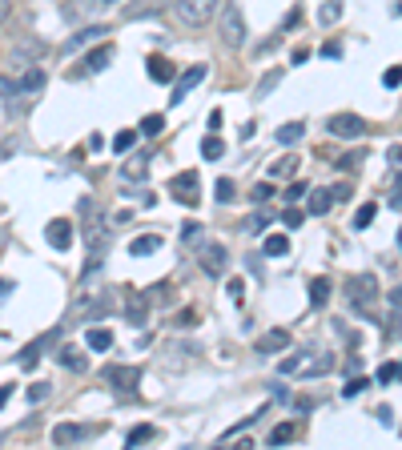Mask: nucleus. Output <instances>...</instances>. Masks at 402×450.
Returning <instances> with one entry per match:
<instances>
[{"label": "nucleus", "instance_id": "obj_1", "mask_svg": "<svg viewBox=\"0 0 402 450\" xmlns=\"http://www.w3.org/2000/svg\"><path fill=\"white\" fill-rule=\"evenodd\" d=\"M334 366V354L330 350H298V354L282 358V370L285 378H318V374H326Z\"/></svg>", "mask_w": 402, "mask_h": 450}, {"label": "nucleus", "instance_id": "obj_2", "mask_svg": "<svg viewBox=\"0 0 402 450\" xmlns=\"http://www.w3.org/2000/svg\"><path fill=\"white\" fill-rule=\"evenodd\" d=\"M173 12L185 28H201V24L213 21L217 12V0H173Z\"/></svg>", "mask_w": 402, "mask_h": 450}, {"label": "nucleus", "instance_id": "obj_3", "mask_svg": "<svg viewBox=\"0 0 402 450\" xmlns=\"http://www.w3.org/2000/svg\"><path fill=\"white\" fill-rule=\"evenodd\" d=\"M217 37L225 48H241L245 45V21H241V8L237 4H225L221 21H217Z\"/></svg>", "mask_w": 402, "mask_h": 450}, {"label": "nucleus", "instance_id": "obj_4", "mask_svg": "<svg viewBox=\"0 0 402 450\" xmlns=\"http://www.w3.org/2000/svg\"><path fill=\"white\" fill-rule=\"evenodd\" d=\"M101 430H105L101 422H61V427H52V442L57 447H77V442L101 434Z\"/></svg>", "mask_w": 402, "mask_h": 450}, {"label": "nucleus", "instance_id": "obj_5", "mask_svg": "<svg viewBox=\"0 0 402 450\" xmlns=\"http://www.w3.org/2000/svg\"><path fill=\"white\" fill-rule=\"evenodd\" d=\"M346 294H350V306L370 309L374 302H379V282H374V274H358V278H350Z\"/></svg>", "mask_w": 402, "mask_h": 450}, {"label": "nucleus", "instance_id": "obj_6", "mask_svg": "<svg viewBox=\"0 0 402 450\" xmlns=\"http://www.w3.org/2000/svg\"><path fill=\"white\" fill-rule=\"evenodd\" d=\"M326 133L330 137H342V141H358L362 133H366V121L358 117V113H334L326 121Z\"/></svg>", "mask_w": 402, "mask_h": 450}, {"label": "nucleus", "instance_id": "obj_7", "mask_svg": "<svg viewBox=\"0 0 402 450\" xmlns=\"http://www.w3.org/2000/svg\"><path fill=\"white\" fill-rule=\"evenodd\" d=\"M201 181H197V173L185 169V173H177L173 181H169V193H173V201H181V205H197L201 201Z\"/></svg>", "mask_w": 402, "mask_h": 450}, {"label": "nucleus", "instance_id": "obj_8", "mask_svg": "<svg viewBox=\"0 0 402 450\" xmlns=\"http://www.w3.org/2000/svg\"><path fill=\"white\" fill-rule=\"evenodd\" d=\"M105 382L117 390V394H137V382H141V366H109Z\"/></svg>", "mask_w": 402, "mask_h": 450}, {"label": "nucleus", "instance_id": "obj_9", "mask_svg": "<svg viewBox=\"0 0 402 450\" xmlns=\"http://www.w3.org/2000/svg\"><path fill=\"white\" fill-rule=\"evenodd\" d=\"M225 261H230V254H225V245H217V241L201 245V254H197V265H201L210 278H225Z\"/></svg>", "mask_w": 402, "mask_h": 450}, {"label": "nucleus", "instance_id": "obj_10", "mask_svg": "<svg viewBox=\"0 0 402 450\" xmlns=\"http://www.w3.org/2000/svg\"><path fill=\"white\" fill-rule=\"evenodd\" d=\"M205 72H210L205 65H193V69L177 72V76H173V105H181V101H185V96H190L201 81H205Z\"/></svg>", "mask_w": 402, "mask_h": 450}, {"label": "nucleus", "instance_id": "obj_11", "mask_svg": "<svg viewBox=\"0 0 402 450\" xmlns=\"http://www.w3.org/2000/svg\"><path fill=\"white\" fill-rule=\"evenodd\" d=\"M72 237H77V234H72L69 217H57V221H48V225H45V241L52 245V249H61V254L72 245Z\"/></svg>", "mask_w": 402, "mask_h": 450}, {"label": "nucleus", "instance_id": "obj_12", "mask_svg": "<svg viewBox=\"0 0 402 450\" xmlns=\"http://www.w3.org/2000/svg\"><path fill=\"white\" fill-rule=\"evenodd\" d=\"M57 362H61L65 370H72V374H85V370H89V354H85L81 346H72V342L57 346Z\"/></svg>", "mask_w": 402, "mask_h": 450}, {"label": "nucleus", "instance_id": "obj_13", "mask_svg": "<svg viewBox=\"0 0 402 450\" xmlns=\"http://www.w3.org/2000/svg\"><path fill=\"white\" fill-rule=\"evenodd\" d=\"M282 350H290V330H282V326H274V330H265L258 338V354L274 358V354H282Z\"/></svg>", "mask_w": 402, "mask_h": 450}, {"label": "nucleus", "instance_id": "obj_14", "mask_svg": "<svg viewBox=\"0 0 402 450\" xmlns=\"http://www.w3.org/2000/svg\"><path fill=\"white\" fill-rule=\"evenodd\" d=\"M145 177H149V153H137V157H129V161L121 165V181H125V185H129V181L141 185Z\"/></svg>", "mask_w": 402, "mask_h": 450}, {"label": "nucleus", "instance_id": "obj_15", "mask_svg": "<svg viewBox=\"0 0 402 450\" xmlns=\"http://www.w3.org/2000/svg\"><path fill=\"white\" fill-rule=\"evenodd\" d=\"M145 72H149L153 81H161V85H169V81L177 76V65H173L169 57H157V52H153V57L145 61Z\"/></svg>", "mask_w": 402, "mask_h": 450}, {"label": "nucleus", "instance_id": "obj_16", "mask_svg": "<svg viewBox=\"0 0 402 450\" xmlns=\"http://www.w3.org/2000/svg\"><path fill=\"white\" fill-rule=\"evenodd\" d=\"M165 4L169 0H129V4H125V17H129V21H145V17H157Z\"/></svg>", "mask_w": 402, "mask_h": 450}, {"label": "nucleus", "instance_id": "obj_17", "mask_svg": "<svg viewBox=\"0 0 402 450\" xmlns=\"http://www.w3.org/2000/svg\"><path fill=\"white\" fill-rule=\"evenodd\" d=\"M105 37H109V24H85L77 37H69V45L65 48L72 52V48H85V45H93V41H105Z\"/></svg>", "mask_w": 402, "mask_h": 450}, {"label": "nucleus", "instance_id": "obj_18", "mask_svg": "<svg viewBox=\"0 0 402 450\" xmlns=\"http://www.w3.org/2000/svg\"><path fill=\"white\" fill-rule=\"evenodd\" d=\"M157 249H161V234H141V237L129 241V254H133V258H149V254H157Z\"/></svg>", "mask_w": 402, "mask_h": 450}, {"label": "nucleus", "instance_id": "obj_19", "mask_svg": "<svg viewBox=\"0 0 402 450\" xmlns=\"http://www.w3.org/2000/svg\"><path fill=\"white\" fill-rule=\"evenodd\" d=\"M109 61H113V45H101L85 57V69L81 72H101V69H109Z\"/></svg>", "mask_w": 402, "mask_h": 450}, {"label": "nucleus", "instance_id": "obj_20", "mask_svg": "<svg viewBox=\"0 0 402 450\" xmlns=\"http://www.w3.org/2000/svg\"><path fill=\"white\" fill-rule=\"evenodd\" d=\"M89 12H97V0H65V4H61V17H65V21H81V17H89Z\"/></svg>", "mask_w": 402, "mask_h": 450}, {"label": "nucleus", "instance_id": "obj_21", "mask_svg": "<svg viewBox=\"0 0 402 450\" xmlns=\"http://www.w3.org/2000/svg\"><path fill=\"white\" fill-rule=\"evenodd\" d=\"M52 338H57V334L48 330L45 338H41V342H28V346L21 350V358H17V362H21V366H37V362H41V350H45V346L52 342Z\"/></svg>", "mask_w": 402, "mask_h": 450}, {"label": "nucleus", "instance_id": "obj_22", "mask_svg": "<svg viewBox=\"0 0 402 450\" xmlns=\"http://www.w3.org/2000/svg\"><path fill=\"white\" fill-rule=\"evenodd\" d=\"M17 89H21L24 96L41 93V89H45V72H41V69H28V72L21 76V81H17Z\"/></svg>", "mask_w": 402, "mask_h": 450}, {"label": "nucleus", "instance_id": "obj_23", "mask_svg": "<svg viewBox=\"0 0 402 450\" xmlns=\"http://www.w3.org/2000/svg\"><path fill=\"white\" fill-rule=\"evenodd\" d=\"M261 254H265V258H285V254H290V237H285V234H270V237H265V245H261Z\"/></svg>", "mask_w": 402, "mask_h": 450}, {"label": "nucleus", "instance_id": "obj_24", "mask_svg": "<svg viewBox=\"0 0 402 450\" xmlns=\"http://www.w3.org/2000/svg\"><path fill=\"white\" fill-rule=\"evenodd\" d=\"M306 193H310V190H306ZM330 205H334L330 190H314V193H310V214H314V217L330 214Z\"/></svg>", "mask_w": 402, "mask_h": 450}, {"label": "nucleus", "instance_id": "obj_25", "mask_svg": "<svg viewBox=\"0 0 402 450\" xmlns=\"http://www.w3.org/2000/svg\"><path fill=\"white\" fill-rule=\"evenodd\" d=\"M330 298V278H310V306H326Z\"/></svg>", "mask_w": 402, "mask_h": 450}, {"label": "nucleus", "instance_id": "obj_26", "mask_svg": "<svg viewBox=\"0 0 402 450\" xmlns=\"http://www.w3.org/2000/svg\"><path fill=\"white\" fill-rule=\"evenodd\" d=\"M85 342H89V350H97V354H101V350H109V346H113V330H105V326H93Z\"/></svg>", "mask_w": 402, "mask_h": 450}, {"label": "nucleus", "instance_id": "obj_27", "mask_svg": "<svg viewBox=\"0 0 402 450\" xmlns=\"http://www.w3.org/2000/svg\"><path fill=\"white\" fill-rule=\"evenodd\" d=\"M294 434H298V427H294V422H278V427L270 430V438H265V447H282V442H290Z\"/></svg>", "mask_w": 402, "mask_h": 450}, {"label": "nucleus", "instance_id": "obj_28", "mask_svg": "<svg viewBox=\"0 0 402 450\" xmlns=\"http://www.w3.org/2000/svg\"><path fill=\"white\" fill-rule=\"evenodd\" d=\"M149 438H157V427L141 422V427H133L129 434H125V447H141V442H149Z\"/></svg>", "mask_w": 402, "mask_h": 450}, {"label": "nucleus", "instance_id": "obj_29", "mask_svg": "<svg viewBox=\"0 0 402 450\" xmlns=\"http://www.w3.org/2000/svg\"><path fill=\"white\" fill-rule=\"evenodd\" d=\"M302 133H306V125H302V121H290V125L278 129V141H282V145H298V141H302Z\"/></svg>", "mask_w": 402, "mask_h": 450}, {"label": "nucleus", "instance_id": "obj_30", "mask_svg": "<svg viewBox=\"0 0 402 450\" xmlns=\"http://www.w3.org/2000/svg\"><path fill=\"white\" fill-rule=\"evenodd\" d=\"M41 52H45V45H41V41H21V45H17V61L32 65V61H37Z\"/></svg>", "mask_w": 402, "mask_h": 450}, {"label": "nucleus", "instance_id": "obj_31", "mask_svg": "<svg viewBox=\"0 0 402 450\" xmlns=\"http://www.w3.org/2000/svg\"><path fill=\"white\" fill-rule=\"evenodd\" d=\"M374 214H379V205H374V201L358 205V214H354V229H370V221H374Z\"/></svg>", "mask_w": 402, "mask_h": 450}, {"label": "nucleus", "instance_id": "obj_32", "mask_svg": "<svg viewBox=\"0 0 402 450\" xmlns=\"http://www.w3.org/2000/svg\"><path fill=\"white\" fill-rule=\"evenodd\" d=\"M213 190H217V193H213V197H217V205H230V201L237 197V190H234V181H230V177H221Z\"/></svg>", "mask_w": 402, "mask_h": 450}, {"label": "nucleus", "instance_id": "obj_33", "mask_svg": "<svg viewBox=\"0 0 402 450\" xmlns=\"http://www.w3.org/2000/svg\"><path fill=\"white\" fill-rule=\"evenodd\" d=\"M362 157H366L362 149H350V153H342V157H338L334 165L342 169V173H350V169H358V165H362Z\"/></svg>", "mask_w": 402, "mask_h": 450}, {"label": "nucleus", "instance_id": "obj_34", "mask_svg": "<svg viewBox=\"0 0 402 450\" xmlns=\"http://www.w3.org/2000/svg\"><path fill=\"white\" fill-rule=\"evenodd\" d=\"M221 153H225V145H221V137H205V141H201V157H205V161H217Z\"/></svg>", "mask_w": 402, "mask_h": 450}, {"label": "nucleus", "instance_id": "obj_35", "mask_svg": "<svg viewBox=\"0 0 402 450\" xmlns=\"http://www.w3.org/2000/svg\"><path fill=\"white\" fill-rule=\"evenodd\" d=\"M161 129H165V117H161V113H149V117L141 121V133H145V137H157Z\"/></svg>", "mask_w": 402, "mask_h": 450}, {"label": "nucleus", "instance_id": "obj_36", "mask_svg": "<svg viewBox=\"0 0 402 450\" xmlns=\"http://www.w3.org/2000/svg\"><path fill=\"white\" fill-rule=\"evenodd\" d=\"M278 81H282V69H270V72H265V76L258 81V96L274 93V89H278Z\"/></svg>", "mask_w": 402, "mask_h": 450}, {"label": "nucleus", "instance_id": "obj_37", "mask_svg": "<svg viewBox=\"0 0 402 450\" xmlns=\"http://www.w3.org/2000/svg\"><path fill=\"white\" fill-rule=\"evenodd\" d=\"M294 173H298V157L294 153L285 161H274V177H294Z\"/></svg>", "mask_w": 402, "mask_h": 450}, {"label": "nucleus", "instance_id": "obj_38", "mask_svg": "<svg viewBox=\"0 0 402 450\" xmlns=\"http://www.w3.org/2000/svg\"><path fill=\"white\" fill-rule=\"evenodd\" d=\"M133 145H137V133H133V129H125V133H117V137H113V149H117V153H129Z\"/></svg>", "mask_w": 402, "mask_h": 450}, {"label": "nucleus", "instance_id": "obj_39", "mask_svg": "<svg viewBox=\"0 0 402 450\" xmlns=\"http://www.w3.org/2000/svg\"><path fill=\"white\" fill-rule=\"evenodd\" d=\"M270 197H274V185H265V181H258V185L250 190V201H254V205H265Z\"/></svg>", "mask_w": 402, "mask_h": 450}, {"label": "nucleus", "instance_id": "obj_40", "mask_svg": "<svg viewBox=\"0 0 402 450\" xmlns=\"http://www.w3.org/2000/svg\"><path fill=\"white\" fill-rule=\"evenodd\" d=\"M318 17H322V24H334L338 17H342V0H326V8H322Z\"/></svg>", "mask_w": 402, "mask_h": 450}, {"label": "nucleus", "instance_id": "obj_41", "mask_svg": "<svg viewBox=\"0 0 402 450\" xmlns=\"http://www.w3.org/2000/svg\"><path fill=\"white\" fill-rule=\"evenodd\" d=\"M270 221H274L270 214H254L250 221H245V229H250V234H265V229H270Z\"/></svg>", "mask_w": 402, "mask_h": 450}, {"label": "nucleus", "instance_id": "obj_42", "mask_svg": "<svg viewBox=\"0 0 402 450\" xmlns=\"http://www.w3.org/2000/svg\"><path fill=\"white\" fill-rule=\"evenodd\" d=\"M145 298H149V302H173V285H169V282H161L157 289H149Z\"/></svg>", "mask_w": 402, "mask_h": 450}, {"label": "nucleus", "instance_id": "obj_43", "mask_svg": "<svg viewBox=\"0 0 402 450\" xmlns=\"http://www.w3.org/2000/svg\"><path fill=\"white\" fill-rule=\"evenodd\" d=\"M362 390H366V378H358V374H354L350 382H346V386H342V394H346V398H358Z\"/></svg>", "mask_w": 402, "mask_h": 450}, {"label": "nucleus", "instance_id": "obj_44", "mask_svg": "<svg viewBox=\"0 0 402 450\" xmlns=\"http://www.w3.org/2000/svg\"><path fill=\"white\" fill-rule=\"evenodd\" d=\"M306 181H290V190H285V201H302V197H306Z\"/></svg>", "mask_w": 402, "mask_h": 450}, {"label": "nucleus", "instance_id": "obj_45", "mask_svg": "<svg viewBox=\"0 0 402 450\" xmlns=\"http://www.w3.org/2000/svg\"><path fill=\"white\" fill-rule=\"evenodd\" d=\"M399 81H402V69H399V65H390V69L382 72V85H386V89H399Z\"/></svg>", "mask_w": 402, "mask_h": 450}, {"label": "nucleus", "instance_id": "obj_46", "mask_svg": "<svg viewBox=\"0 0 402 450\" xmlns=\"http://www.w3.org/2000/svg\"><path fill=\"white\" fill-rule=\"evenodd\" d=\"M399 378V362H382V370H379V382L386 386V382H394Z\"/></svg>", "mask_w": 402, "mask_h": 450}, {"label": "nucleus", "instance_id": "obj_47", "mask_svg": "<svg viewBox=\"0 0 402 450\" xmlns=\"http://www.w3.org/2000/svg\"><path fill=\"white\" fill-rule=\"evenodd\" d=\"M48 398V382H37V386H28V402H45Z\"/></svg>", "mask_w": 402, "mask_h": 450}, {"label": "nucleus", "instance_id": "obj_48", "mask_svg": "<svg viewBox=\"0 0 402 450\" xmlns=\"http://www.w3.org/2000/svg\"><path fill=\"white\" fill-rule=\"evenodd\" d=\"M197 322H201V318H197V309H181V314H177V326H185V330L197 326Z\"/></svg>", "mask_w": 402, "mask_h": 450}, {"label": "nucleus", "instance_id": "obj_49", "mask_svg": "<svg viewBox=\"0 0 402 450\" xmlns=\"http://www.w3.org/2000/svg\"><path fill=\"white\" fill-rule=\"evenodd\" d=\"M282 221H285V229H298V225H302L306 217L298 214V209H285V214H282Z\"/></svg>", "mask_w": 402, "mask_h": 450}, {"label": "nucleus", "instance_id": "obj_50", "mask_svg": "<svg viewBox=\"0 0 402 450\" xmlns=\"http://www.w3.org/2000/svg\"><path fill=\"white\" fill-rule=\"evenodd\" d=\"M21 89H17V81H8V76H0V96L8 101V96H17Z\"/></svg>", "mask_w": 402, "mask_h": 450}, {"label": "nucleus", "instance_id": "obj_51", "mask_svg": "<svg viewBox=\"0 0 402 450\" xmlns=\"http://www.w3.org/2000/svg\"><path fill=\"white\" fill-rule=\"evenodd\" d=\"M230 298H234V302H241V298H245V282H241V278H234V282H230Z\"/></svg>", "mask_w": 402, "mask_h": 450}, {"label": "nucleus", "instance_id": "obj_52", "mask_svg": "<svg viewBox=\"0 0 402 450\" xmlns=\"http://www.w3.org/2000/svg\"><path fill=\"white\" fill-rule=\"evenodd\" d=\"M379 422L382 427H394V410H390V406H382L379 410Z\"/></svg>", "mask_w": 402, "mask_h": 450}, {"label": "nucleus", "instance_id": "obj_53", "mask_svg": "<svg viewBox=\"0 0 402 450\" xmlns=\"http://www.w3.org/2000/svg\"><path fill=\"white\" fill-rule=\"evenodd\" d=\"M330 197H334V201H346V197H350V185H334Z\"/></svg>", "mask_w": 402, "mask_h": 450}, {"label": "nucleus", "instance_id": "obj_54", "mask_svg": "<svg viewBox=\"0 0 402 450\" xmlns=\"http://www.w3.org/2000/svg\"><path fill=\"white\" fill-rule=\"evenodd\" d=\"M8 398H12V386H8V382H4V386H0V410H4V406H8Z\"/></svg>", "mask_w": 402, "mask_h": 450}, {"label": "nucleus", "instance_id": "obj_55", "mask_svg": "<svg viewBox=\"0 0 402 450\" xmlns=\"http://www.w3.org/2000/svg\"><path fill=\"white\" fill-rule=\"evenodd\" d=\"M197 234H201V225H197V221H190V225H185V241H193Z\"/></svg>", "mask_w": 402, "mask_h": 450}, {"label": "nucleus", "instance_id": "obj_56", "mask_svg": "<svg viewBox=\"0 0 402 450\" xmlns=\"http://www.w3.org/2000/svg\"><path fill=\"white\" fill-rule=\"evenodd\" d=\"M8 12H12V4H8V0H0V24L8 21Z\"/></svg>", "mask_w": 402, "mask_h": 450}, {"label": "nucleus", "instance_id": "obj_57", "mask_svg": "<svg viewBox=\"0 0 402 450\" xmlns=\"http://www.w3.org/2000/svg\"><path fill=\"white\" fill-rule=\"evenodd\" d=\"M12 294V282H0V298H8Z\"/></svg>", "mask_w": 402, "mask_h": 450}, {"label": "nucleus", "instance_id": "obj_58", "mask_svg": "<svg viewBox=\"0 0 402 450\" xmlns=\"http://www.w3.org/2000/svg\"><path fill=\"white\" fill-rule=\"evenodd\" d=\"M101 4H109V8H117V4H125V0H101Z\"/></svg>", "mask_w": 402, "mask_h": 450}]
</instances>
